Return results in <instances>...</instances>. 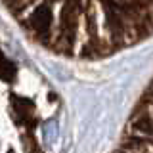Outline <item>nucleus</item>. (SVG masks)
Listing matches in <instances>:
<instances>
[{"mask_svg":"<svg viewBox=\"0 0 153 153\" xmlns=\"http://www.w3.org/2000/svg\"><path fill=\"white\" fill-rule=\"evenodd\" d=\"M0 76L4 80H13V76H16V65L8 59H0Z\"/></svg>","mask_w":153,"mask_h":153,"instance_id":"obj_1","label":"nucleus"}]
</instances>
